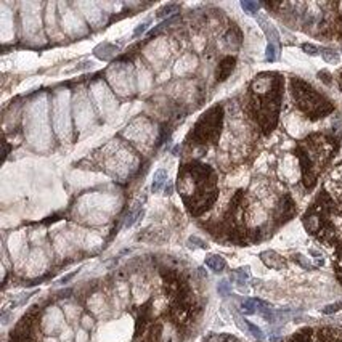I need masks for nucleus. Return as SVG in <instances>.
Returning a JSON list of instances; mask_svg holds the SVG:
<instances>
[{"mask_svg": "<svg viewBox=\"0 0 342 342\" xmlns=\"http://www.w3.org/2000/svg\"><path fill=\"white\" fill-rule=\"evenodd\" d=\"M178 191L182 194L188 211L201 215L217 200V180L212 167L201 163L185 164L178 172Z\"/></svg>", "mask_w": 342, "mask_h": 342, "instance_id": "f257e3e1", "label": "nucleus"}, {"mask_svg": "<svg viewBox=\"0 0 342 342\" xmlns=\"http://www.w3.org/2000/svg\"><path fill=\"white\" fill-rule=\"evenodd\" d=\"M283 79L278 73L259 74L249 87V113L264 133H270L278 122Z\"/></svg>", "mask_w": 342, "mask_h": 342, "instance_id": "f03ea898", "label": "nucleus"}, {"mask_svg": "<svg viewBox=\"0 0 342 342\" xmlns=\"http://www.w3.org/2000/svg\"><path fill=\"white\" fill-rule=\"evenodd\" d=\"M334 140L321 133H313L302 143H299L296 148V155L301 161L302 182L305 188L312 190L315 186L320 172L334 156Z\"/></svg>", "mask_w": 342, "mask_h": 342, "instance_id": "7ed1b4c3", "label": "nucleus"}, {"mask_svg": "<svg viewBox=\"0 0 342 342\" xmlns=\"http://www.w3.org/2000/svg\"><path fill=\"white\" fill-rule=\"evenodd\" d=\"M291 93L296 102V106L310 118L312 121H317L332 113L334 106L325 95L317 92L310 84L299 77L291 79Z\"/></svg>", "mask_w": 342, "mask_h": 342, "instance_id": "20e7f679", "label": "nucleus"}, {"mask_svg": "<svg viewBox=\"0 0 342 342\" xmlns=\"http://www.w3.org/2000/svg\"><path fill=\"white\" fill-rule=\"evenodd\" d=\"M223 124V110L222 106H212L198 119L191 137L200 145H214L217 143Z\"/></svg>", "mask_w": 342, "mask_h": 342, "instance_id": "39448f33", "label": "nucleus"}, {"mask_svg": "<svg viewBox=\"0 0 342 342\" xmlns=\"http://www.w3.org/2000/svg\"><path fill=\"white\" fill-rule=\"evenodd\" d=\"M260 260H262L267 267L275 270H283L287 265L286 259L278 253H275V251H264V253H260Z\"/></svg>", "mask_w": 342, "mask_h": 342, "instance_id": "423d86ee", "label": "nucleus"}, {"mask_svg": "<svg viewBox=\"0 0 342 342\" xmlns=\"http://www.w3.org/2000/svg\"><path fill=\"white\" fill-rule=\"evenodd\" d=\"M235 66H236V58L235 57H225L220 61V65L217 68V73H215L219 82H223V80H227L230 77V74L233 73Z\"/></svg>", "mask_w": 342, "mask_h": 342, "instance_id": "0eeeda50", "label": "nucleus"}, {"mask_svg": "<svg viewBox=\"0 0 342 342\" xmlns=\"http://www.w3.org/2000/svg\"><path fill=\"white\" fill-rule=\"evenodd\" d=\"M257 18V23L260 24V28H262V31L265 32V35L268 37V40H270V43H276L278 42V39H280V35H278V32H276V29H275V26L270 23L267 18H264L262 15H257L256 16Z\"/></svg>", "mask_w": 342, "mask_h": 342, "instance_id": "6e6552de", "label": "nucleus"}, {"mask_svg": "<svg viewBox=\"0 0 342 342\" xmlns=\"http://www.w3.org/2000/svg\"><path fill=\"white\" fill-rule=\"evenodd\" d=\"M161 325H151L143 334L138 337L140 342H161Z\"/></svg>", "mask_w": 342, "mask_h": 342, "instance_id": "1a4fd4ad", "label": "nucleus"}, {"mask_svg": "<svg viewBox=\"0 0 342 342\" xmlns=\"http://www.w3.org/2000/svg\"><path fill=\"white\" fill-rule=\"evenodd\" d=\"M206 265H208L214 273H220L227 267V262H225V259L222 256H217V254H212L206 259Z\"/></svg>", "mask_w": 342, "mask_h": 342, "instance_id": "9d476101", "label": "nucleus"}, {"mask_svg": "<svg viewBox=\"0 0 342 342\" xmlns=\"http://www.w3.org/2000/svg\"><path fill=\"white\" fill-rule=\"evenodd\" d=\"M166 182H167V170L166 169L156 170V172H155V180H153V185H151V191L153 193H159L164 188Z\"/></svg>", "mask_w": 342, "mask_h": 342, "instance_id": "9b49d317", "label": "nucleus"}, {"mask_svg": "<svg viewBox=\"0 0 342 342\" xmlns=\"http://www.w3.org/2000/svg\"><path fill=\"white\" fill-rule=\"evenodd\" d=\"M177 10H178V5H175V4L166 5V7H163V8H161V10L158 12L156 18H158V20H163V18H166V16H170L172 13H177Z\"/></svg>", "mask_w": 342, "mask_h": 342, "instance_id": "f8f14e48", "label": "nucleus"}, {"mask_svg": "<svg viewBox=\"0 0 342 342\" xmlns=\"http://www.w3.org/2000/svg\"><path fill=\"white\" fill-rule=\"evenodd\" d=\"M321 57L326 63H331V65H336V63H339V60H340L339 53L332 52V50H321Z\"/></svg>", "mask_w": 342, "mask_h": 342, "instance_id": "ddd939ff", "label": "nucleus"}, {"mask_svg": "<svg viewBox=\"0 0 342 342\" xmlns=\"http://www.w3.org/2000/svg\"><path fill=\"white\" fill-rule=\"evenodd\" d=\"M241 7H242V10H245L246 13H249V15H256L259 12V8H260V5L257 2H248V0H242Z\"/></svg>", "mask_w": 342, "mask_h": 342, "instance_id": "4468645a", "label": "nucleus"}, {"mask_svg": "<svg viewBox=\"0 0 342 342\" xmlns=\"http://www.w3.org/2000/svg\"><path fill=\"white\" fill-rule=\"evenodd\" d=\"M278 58V45L276 43H268L267 47V53H265V60L273 63Z\"/></svg>", "mask_w": 342, "mask_h": 342, "instance_id": "2eb2a0df", "label": "nucleus"}, {"mask_svg": "<svg viewBox=\"0 0 342 342\" xmlns=\"http://www.w3.org/2000/svg\"><path fill=\"white\" fill-rule=\"evenodd\" d=\"M188 246L190 248H201V249H208V245L198 236H191L190 239H188Z\"/></svg>", "mask_w": 342, "mask_h": 342, "instance_id": "dca6fc26", "label": "nucleus"}, {"mask_svg": "<svg viewBox=\"0 0 342 342\" xmlns=\"http://www.w3.org/2000/svg\"><path fill=\"white\" fill-rule=\"evenodd\" d=\"M302 50L305 53H309V55H312V57L320 55V48L317 47V45H313V43H302Z\"/></svg>", "mask_w": 342, "mask_h": 342, "instance_id": "f3484780", "label": "nucleus"}, {"mask_svg": "<svg viewBox=\"0 0 342 342\" xmlns=\"http://www.w3.org/2000/svg\"><path fill=\"white\" fill-rule=\"evenodd\" d=\"M339 310H342V302H336V304L326 305V307L323 309L321 312L325 313V315H331V313H336V312H339Z\"/></svg>", "mask_w": 342, "mask_h": 342, "instance_id": "a211bd4d", "label": "nucleus"}, {"mask_svg": "<svg viewBox=\"0 0 342 342\" xmlns=\"http://www.w3.org/2000/svg\"><path fill=\"white\" fill-rule=\"evenodd\" d=\"M217 291L220 296H228L231 292V286L228 284V281H220L217 286Z\"/></svg>", "mask_w": 342, "mask_h": 342, "instance_id": "6ab92c4d", "label": "nucleus"}, {"mask_svg": "<svg viewBox=\"0 0 342 342\" xmlns=\"http://www.w3.org/2000/svg\"><path fill=\"white\" fill-rule=\"evenodd\" d=\"M246 326L249 328L251 332H253V336H254V337H257V339H262V337H264V332L260 331V328H257L256 325H253V323L246 321Z\"/></svg>", "mask_w": 342, "mask_h": 342, "instance_id": "aec40b11", "label": "nucleus"}, {"mask_svg": "<svg viewBox=\"0 0 342 342\" xmlns=\"http://www.w3.org/2000/svg\"><path fill=\"white\" fill-rule=\"evenodd\" d=\"M217 342H239V339L231 334H220L217 336Z\"/></svg>", "mask_w": 342, "mask_h": 342, "instance_id": "412c9836", "label": "nucleus"}, {"mask_svg": "<svg viewBox=\"0 0 342 342\" xmlns=\"http://www.w3.org/2000/svg\"><path fill=\"white\" fill-rule=\"evenodd\" d=\"M148 26H150V23H143V24H140L138 28L133 31V35H135V37H137V35H140V34H143V32H145V31L148 29Z\"/></svg>", "mask_w": 342, "mask_h": 342, "instance_id": "4be33fe9", "label": "nucleus"}, {"mask_svg": "<svg viewBox=\"0 0 342 342\" xmlns=\"http://www.w3.org/2000/svg\"><path fill=\"white\" fill-rule=\"evenodd\" d=\"M318 77L325 80L326 84H331V79H329L331 76H329V73H326V71H320V73H318Z\"/></svg>", "mask_w": 342, "mask_h": 342, "instance_id": "5701e85b", "label": "nucleus"}, {"mask_svg": "<svg viewBox=\"0 0 342 342\" xmlns=\"http://www.w3.org/2000/svg\"><path fill=\"white\" fill-rule=\"evenodd\" d=\"M74 275H77V272H73V273H69V275H66L65 278H61V280H60V283H61V284H65V283H66V281H69V280H71V278H73Z\"/></svg>", "mask_w": 342, "mask_h": 342, "instance_id": "b1692460", "label": "nucleus"}, {"mask_svg": "<svg viewBox=\"0 0 342 342\" xmlns=\"http://www.w3.org/2000/svg\"><path fill=\"white\" fill-rule=\"evenodd\" d=\"M340 84H342V73H340Z\"/></svg>", "mask_w": 342, "mask_h": 342, "instance_id": "393cba45", "label": "nucleus"}]
</instances>
